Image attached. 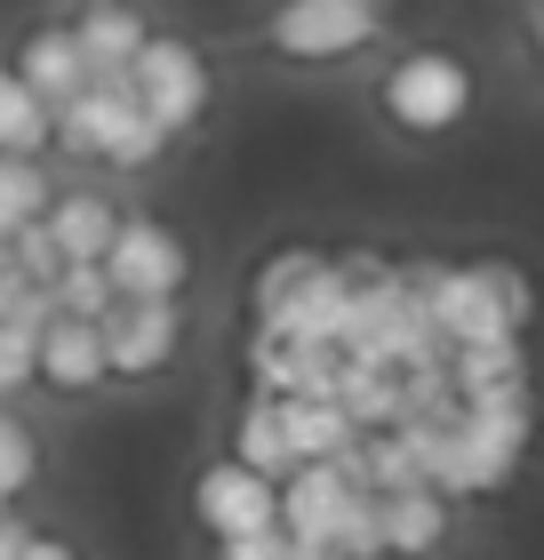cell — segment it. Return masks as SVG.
<instances>
[{
  "mask_svg": "<svg viewBox=\"0 0 544 560\" xmlns=\"http://www.w3.org/2000/svg\"><path fill=\"white\" fill-rule=\"evenodd\" d=\"M401 289L440 328V345L521 337V320H529V280L512 265H432L425 257V265H401Z\"/></svg>",
  "mask_w": 544,
  "mask_h": 560,
  "instance_id": "1",
  "label": "cell"
},
{
  "mask_svg": "<svg viewBox=\"0 0 544 560\" xmlns=\"http://www.w3.org/2000/svg\"><path fill=\"white\" fill-rule=\"evenodd\" d=\"M48 137H65L72 152H105L113 168H144L152 152L169 144V137L137 113V96H128V72H89V81L57 105Z\"/></svg>",
  "mask_w": 544,
  "mask_h": 560,
  "instance_id": "2",
  "label": "cell"
},
{
  "mask_svg": "<svg viewBox=\"0 0 544 560\" xmlns=\"http://www.w3.org/2000/svg\"><path fill=\"white\" fill-rule=\"evenodd\" d=\"M256 320L289 328V337L336 345V337H345V272H336V257H321V248L273 257L265 272H256Z\"/></svg>",
  "mask_w": 544,
  "mask_h": 560,
  "instance_id": "3",
  "label": "cell"
},
{
  "mask_svg": "<svg viewBox=\"0 0 544 560\" xmlns=\"http://www.w3.org/2000/svg\"><path fill=\"white\" fill-rule=\"evenodd\" d=\"M120 72H128V96H137V113H144L161 137L193 129V120L209 113V65H200V48H193V40L144 33V40H137V57H128Z\"/></svg>",
  "mask_w": 544,
  "mask_h": 560,
  "instance_id": "4",
  "label": "cell"
},
{
  "mask_svg": "<svg viewBox=\"0 0 544 560\" xmlns=\"http://www.w3.org/2000/svg\"><path fill=\"white\" fill-rule=\"evenodd\" d=\"M464 105H473V72H464L449 48H417V57H401L384 72V120L408 137H440L456 129Z\"/></svg>",
  "mask_w": 544,
  "mask_h": 560,
  "instance_id": "5",
  "label": "cell"
},
{
  "mask_svg": "<svg viewBox=\"0 0 544 560\" xmlns=\"http://www.w3.org/2000/svg\"><path fill=\"white\" fill-rule=\"evenodd\" d=\"M384 33V0H280L273 9V48L297 65H328V57H352Z\"/></svg>",
  "mask_w": 544,
  "mask_h": 560,
  "instance_id": "6",
  "label": "cell"
},
{
  "mask_svg": "<svg viewBox=\"0 0 544 560\" xmlns=\"http://www.w3.org/2000/svg\"><path fill=\"white\" fill-rule=\"evenodd\" d=\"M96 265H105L113 296H176L185 289V241L161 217H120Z\"/></svg>",
  "mask_w": 544,
  "mask_h": 560,
  "instance_id": "7",
  "label": "cell"
},
{
  "mask_svg": "<svg viewBox=\"0 0 544 560\" xmlns=\"http://www.w3.org/2000/svg\"><path fill=\"white\" fill-rule=\"evenodd\" d=\"M105 337V376H152L176 361V296H113L96 313Z\"/></svg>",
  "mask_w": 544,
  "mask_h": 560,
  "instance_id": "8",
  "label": "cell"
},
{
  "mask_svg": "<svg viewBox=\"0 0 544 560\" xmlns=\"http://www.w3.org/2000/svg\"><path fill=\"white\" fill-rule=\"evenodd\" d=\"M193 513L209 537H241V528H273L280 521V480L248 472L241 456H224V465H209L193 480Z\"/></svg>",
  "mask_w": 544,
  "mask_h": 560,
  "instance_id": "9",
  "label": "cell"
},
{
  "mask_svg": "<svg viewBox=\"0 0 544 560\" xmlns=\"http://www.w3.org/2000/svg\"><path fill=\"white\" fill-rule=\"evenodd\" d=\"M33 376L57 393H89L96 376H105V337H96V320L81 313H48L40 337H33Z\"/></svg>",
  "mask_w": 544,
  "mask_h": 560,
  "instance_id": "10",
  "label": "cell"
},
{
  "mask_svg": "<svg viewBox=\"0 0 544 560\" xmlns=\"http://www.w3.org/2000/svg\"><path fill=\"white\" fill-rule=\"evenodd\" d=\"M377 537H384V552L425 560L440 537H449V497H440L432 480H408V489H377Z\"/></svg>",
  "mask_w": 544,
  "mask_h": 560,
  "instance_id": "11",
  "label": "cell"
},
{
  "mask_svg": "<svg viewBox=\"0 0 544 560\" xmlns=\"http://www.w3.org/2000/svg\"><path fill=\"white\" fill-rule=\"evenodd\" d=\"M336 361H345V352L321 345V337L256 328V376H265V393H328L336 385Z\"/></svg>",
  "mask_w": 544,
  "mask_h": 560,
  "instance_id": "12",
  "label": "cell"
},
{
  "mask_svg": "<svg viewBox=\"0 0 544 560\" xmlns=\"http://www.w3.org/2000/svg\"><path fill=\"white\" fill-rule=\"evenodd\" d=\"M9 72H16V81H24V89L40 96L48 113H57L65 96H72V89L89 81V57H81V48H72V24H48V33H33V40H24V57H16Z\"/></svg>",
  "mask_w": 544,
  "mask_h": 560,
  "instance_id": "13",
  "label": "cell"
},
{
  "mask_svg": "<svg viewBox=\"0 0 544 560\" xmlns=\"http://www.w3.org/2000/svg\"><path fill=\"white\" fill-rule=\"evenodd\" d=\"M40 224H48V241H57V257H105L120 209L105 192H65V200H48V209H40Z\"/></svg>",
  "mask_w": 544,
  "mask_h": 560,
  "instance_id": "14",
  "label": "cell"
},
{
  "mask_svg": "<svg viewBox=\"0 0 544 560\" xmlns=\"http://www.w3.org/2000/svg\"><path fill=\"white\" fill-rule=\"evenodd\" d=\"M280 400V424H289V448H297V465L304 456H336V448H352V417L336 409L328 393H273Z\"/></svg>",
  "mask_w": 544,
  "mask_h": 560,
  "instance_id": "15",
  "label": "cell"
},
{
  "mask_svg": "<svg viewBox=\"0 0 544 560\" xmlns=\"http://www.w3.org/2000/svg\"><path fill=\"white\" fill-rule=\"evenodd\" d=\"M137 40H144V16L120 9V0H96V9L72 24V48L89 57V72H120L128 57H137Z\"/></svg>",
  "mask_w": 544,
  "mask_h": 560,
  "instance_id": "16",
  "label": "cell"
},
{
  "mask_svg": "<svg viewBox=\"0 0 544 560\" xmlns=\"http://www.w3.org/2000/svg\"><path fill=\"white\" fill-rule=\"evenodd\" d=\"M440 376L456 393H488V385H521V337H473L440 352Z\"/></svg>",
  "mask_w": 544,
  "mask_h": 560,
  "instance_id": "17",
  "label": "cell"
},
{
  "mask_svg": "<svg viewBox=\"0 0 544 560\" xmlns=\"http://www.w3.org/2000/svg\"><path fill=\"white\" fill-rule=\"evenodd\" d=\"M232 456H241L248 472H265V480H280V472L297 465L289 424H280V400H273V393H256V400H248V417H241V448H232Z\"/></svg>",
  "mask_w": 544,
  "mask_h": 560,
  "instance_id": "18",
  "label": "cell"
},
{
  "mask_svg": "<svg viewBox=\"0 0 544 560\" xmlns=\"http://www.w3.org/2000/svg\"><path fill=\"white\" fill-rule=\"evenodd\" d=\"M48 120H57V113H48L9 65H0V152H40L48 144Z\"/></svg>",
  "mask_w": 544,
  "mask_h": 560,
  "instance_id": "19",
  "label": "cell"
},
{
  "mask_svg": "<svg viewBox=\"0 0 544 560\" xmlns=\"http://www.w3.org/2000/svg\"><path fill=\"white\" fill-rule=\"evenodd\" d=\"M48 209V176L33 152H0V241L16 233L24 217H40Z\"/></svg>",
  "mask_w": 544,
  "mask_h": 560,
  "instance_id": "20",
  "label": "cell"
},
{
  "mask_svg": "<svg viewBox=\"0 0 544 560\" xmlns=\"http://www.w3.org/2000/svg\"><path fill=\"white\" fill-rule=\"evenodd\" d=\"M33 472H40V448H33V432H24V417L0 409V504L33 489Z\"/></svg>",
  "mask_w": 544,
  "mask_h": 560,
  "instance_id": "21",
  "label": "cell"
},
{
  "mask_svg": "<svg viewBox=\"0 0 544 560\" xmlns=\"http://www.w3.org/2000/svg\"><path fill=\"white\" fill-rule=\"evenodd\" d=\"M328 537H336V552H345V560H384V537H377V497L360 489L345 513L328 521Z\"/></svg>",
  "mask_w": 544,
  "mask_h": 560,
  "instance_id": "22",
  "label": "cell"
},
{
  "mask_svg": "<svg viewBox=\"0 0 544 560\" xmlns=\"http://www.w3.org/2000/svg\"><path fill=\"white\" fill-rule=\"evenodd\" d=\"M33 337H40V320H24V313H0V393L33 385Z\"/></svg>",
  "mask_w": 544,
  "mask_h": 560,
  "instance_id": "23",
  "label": "cell"
},
{
  "mask_svg": "<svg viewBox=\"0 0 544 560\" xmlns=\"http://www.w3.org/2000/svg\"><path fill=\"white\" fill-rule=\"evenodd\" d=\"M0 248H9V257H16V272H24V280H40V289H48V272L65 265V257H57V241H48V224H40V217H24V224H16V233L0 241Z\"/></svg>",
  "mask_w": 544,
  "mask_h": 560,
  "instance_id": "24",
  "label": "cell"
},
{
  "mask_svg": "<svg viewBox=\"0 0 544 560\" xmlns=\"http://www.w3.org/2000/svg\"><path fill=\"white\" fill-rule=\"evenodd\" d=\"M217 560H289V537L273 528H241V537H217Z\"/></svg>",
  "mask_w": 544,
  "mask_h": 560,
  "instance_id": "25",
  "label": "cell"
},
{
  "mask_svg": "<svg viewBox=\"0 0 544 560\" xmlns=\"http://www.w3.org/2000/svg\"><path fill=\"white\" fill-rule=\"evenodd\" d=\"M280 537H289V560H345L328 528H280Z\"/></svg>",
  "mask_w": 544,
  "mask_h": 560,
  "instance_id": "26",
  "label": "cell"
},
{
  "mask_svg": "<svg viewBox=\"0 0 544 560\" xmlns=\"http://www.w3.org/2000/svg\"><path fill=\"white\" fill-rule=\"evenodd\" d=\"M24 289H40V280H24V272H16V257L0 248V313H16V304H24Z\"/></svg>",
  "mask_w": 544,
  "mask_h": 560,
  "instance_id": "27",
  "label": "cell"
},
{
  "mask_svg": "<svg viewBox=\"0 0 544 560\" xmlns=\"http://www.w3.org/2000/svg\"><path fill=\"white\" fill-rule=\"evenodd\" d=\"M16 560H81L65 537H33V528H24V545H16Z\"/></svg>",
  "mask_w": 544,
  "mask_h": 560,
  "instance_id": "28",
  "label": "cell"
},
{
  "mask_svg": "<svg viewBox=\"0 0 544 560\" xmlns=\"http://www.w3.org/2000/svg\"><path fill=\"white\" fill-rule=\"evenodd\" d=\"M16 545H24V521H16V513H0V560H16Z\"/></svg>",
  "mask_w": 544,
  "mask_h": 560,
  "instance_id": "29",
  "label": "cell"
}]
</instances>
